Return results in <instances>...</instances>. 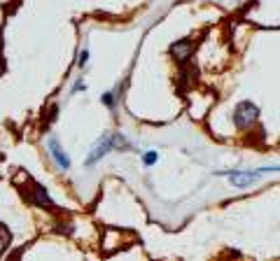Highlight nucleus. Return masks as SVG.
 Instances as JSON below:
<instances>
[{"label":"nucleus","instance_id":"nucleus-1","mask_svg":"<svg viewBox=\"0 0 280 261\" xmlns=\"http://www.w3.org/2000/svg\"><path fill=\"white\" fill-rule=\"evenodd\" d=\"M126 152L129 149V143H126V138L122 133H110V131H105L101 138L96 140V145L91 147V152L87 156V166H94L96 161H101L103 156H107L110 152Z\"/></svg>","mask_w":280,"mask_h":261},{"label":"nucleus","instance_id":"nucleus-2","mask_svg":"<svg viewBox=\"0 0 280 261\" xmlns=\"http://www.w3.org/2000/svg\"><path fill=\"white\" fill-rule=\"evenodd\" d=\"M276 171H278V168L273 166V168H259V171H229V173H219V175H227L234 187H241V189H245V187H250V184H252V182H257L259 177L269 175V173H276Z\"/></svg>","mask_w":280,"mask_h":261},{"label":"nucleus","instance_id":"nucleus-3","mask_svg":"<svg viewBox=\"0 0 280 261\" xmlns=\"http://www.w3.org/2000/svg\"><path fill=\"white\" fill-rule=\"evenodd\" d=\"M259 117V108L250 103V100H243V103H238L236 110H234V126L236 128H247L252 126L254 121Z\"/></svg>","mask_w":280,"mask_h":261},{"label":"nucleus","instance_id":"nucleus-4","mask_svg":"<svg viewBox=\"0 0 280 261\" xmlns=\"http://www.w3.org/2000/svg\"><path fill=\"white\" fill-rule=\"evenodd\" d=\"M49 154L54 156V161L59 163V168H61V171H68V168H70V156L61 149V145H59L56 138H49Z\"/></svg>","mask_w":280,"mask_h":261},{"label":"nucleus","instance_id":"nucleus-5","mask_svg":"<svg viewBox=\"0 0 280 261\" xmlns=\"http://www.w3.org/2000/svg\"><path fill=\"white\" fill-rule=\"evenodd\" d=\"M192 49H194L192 40H180V42H175V45L171 47V54H173L180 63H184V61L192 56Z\"/></svg>","mask_w":280,"mask_h":261},{"label":"nucleus","instance_id":"nucleus-6","mask_svg":"<svg viewBox=\"0 0 280 261\" xmlns=\"http://www.w3.org/2000/svg\"><path fill=\"white\" fill-rule=\"evenodd\" d=\"M31 201H33L37 207H44V210H54V201L49 196H47V191H44V187H40V184H35L33 194H31Z\"/></svg>","mask_w":280,"mask_h":261},{"label":"nucleus","instance_id":"nucleus-7","mask_svg":"<svg viewBox=\"0 0 280 261\" xmlns=\"http://www.w3.org/2000/svg\"><path fill=\"white\" fill-rule=\"evenodd\" d=\"M9 247V231L5 224H0V254Z\"/></svg>","mask_w":280,"mask_h":261},{"label":"nucleus","instance_id":"nucleus-8","mask_svg":"<svg viewBox=\"0 0 280 261\" xmlns=\"http://www.w3.org/2000/svg\"><path fill=\"white\" fill-rule=\"evenodd\" d=\"M54 231H56V233H63V235H72V233H75V226L70 224V222H68V224L61 222V226H56Z\"/></svg>","mask_w":280,"mask_h":261},{"label":"nucleus","instance_id":"nucleus-9","mask_svg":"<svg viewBox=\"0 0 280 261\" xmlns=\"http://www.w3.org/2000/svg\"><path fill=\"white\" fill-rule=\"evenodd\" d=\"M101 103H103V105H107V108H112L114 96H112V93H103V96H101Z\"/></svg>","mask_w":280,"mask_h":261},{"label":"nucleus","instance_id":"nucleus-10","mask_svg":"<svg viewBox=\"0 0 280 261\" xmlns=\"http://www.w3.org/2000/svg\"><path fill=\"white\" fill-rule=\"evenodd\" d=\"M77 63H79V68H84V65L89 63V52H87V49H82V54H79V61H77Z\"/></svg>","mask_w":280,"mask_h":261},{"label":"nucleus","instance_id":"nucleus-11","mask_svg":"<svg viewBox=\"0 0 280 261\" xmlns=\"http://www.w3.org/2000/svg\"><path fill=\"white\" fill-rule=\"evenodd\" d=\"M154 161H157V152H147V154H145V163H147V166H152Z\"/></svg>","mask_w":280,"mask_h":261},{"label":"nucleus","instance_id":"nucleus-12","mask_svg":"<svg viewBox=\"0 0 280 261\" xmlns=\"http://www.w3.org/2000/svg\"><path fill=\"white\" fill-rule=\"evenodd\" d=\"M79 91H87V84H84V80H79L77 84H75V89H72V93H79Z\"/></svg>","mask_w":280,"mask_h":261}]
</instances>
